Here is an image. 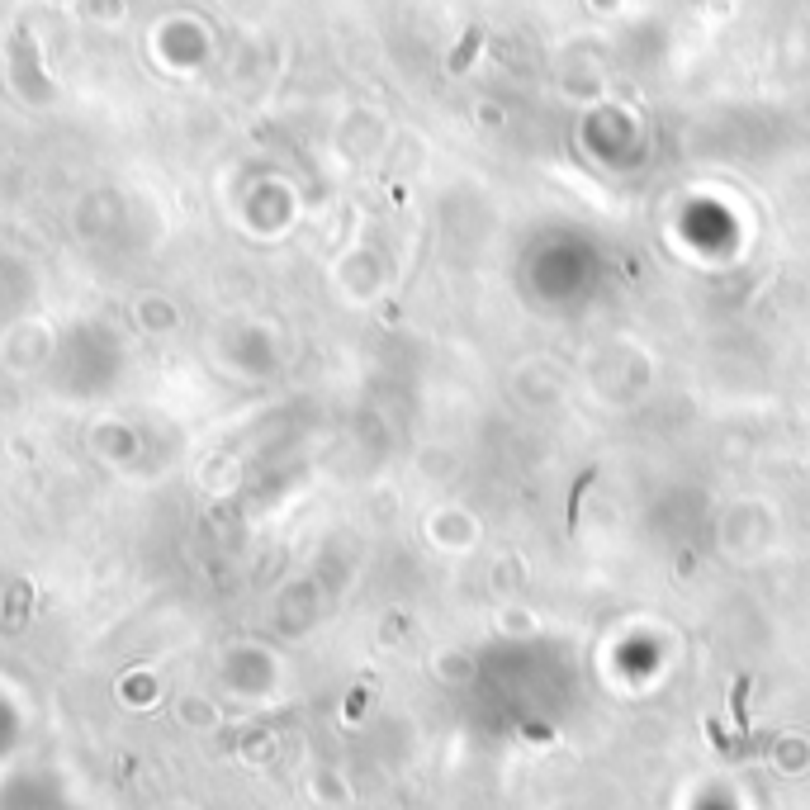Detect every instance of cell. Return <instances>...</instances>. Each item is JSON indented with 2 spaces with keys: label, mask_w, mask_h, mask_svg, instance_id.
<instances>
[{
  "label": "cell",
  "mask_w": 810,
  "mask_h": 810,
  "mask_svg": "<svg viewBox=\"0 0 810 810\" xmlns=\"http://www.w3.org/2000/svg\"><path fill=\"white\" fill-rule=\"evenodd\" d=\"M29 602H34V588H29V583H15V588H10V602H5V621H0V626L15 630L19 621H24V612H29Z\"/></svg>",
  "instance_id": "cell-1"
},
{
  "label": "cell",
  "mask_w": 810,
  "mask_h": 810,
  "mask_svg": "<svg viewBox=\"0 0 810 810\" xmlns=\"http://www.w3.org/2000/svg\"><path fill=\"white\" fill-rule=\"evenodd\" d=\"M593 479H597V465H588V469H583V474L574 479V493H569V522H564L569 531H578V498H583V488L593 484Z\"/></svg>",
  "instance_id": "cell-2"
}]
</instances>
